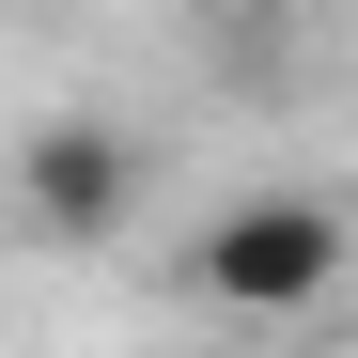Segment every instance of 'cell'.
I'll return each mask as SVG.
<instances>
[{
  "label": "cell",
  "instance_id": "cell-1",
  "mask_svg": "<svg viewBox=\"0 0 358 358\" xmlns=\"http://www.w3.org/2000/svg\"><path fill=\"white\" fill-rule=\"evenodd\" d=\"M358 265V234L327 187H234L203 234H187V280L218 296V312H250V327H296V312H327Z\"/></svg>",
  "mask_w": 358,
  "mask_h": 358
},
{
  "label": "cell",
  "instance_id": "cell-2",
  "mask_svg": "<svg viewBox=\"0 0 358 358\" xmlns=\"http://www.w3.org/2000/svg\"><path fill=\"white\" fill-rule=\"evenodd\" d=\"M16 203H31V234H63V250L125 234V203H141V156H125V125H31V156H16Z\"/></svg>",
  "mask_w": 358,
  "mask_h": 358
}]
</instances>
